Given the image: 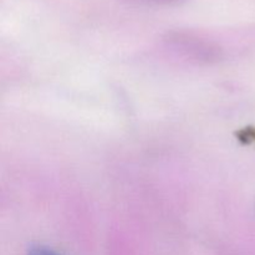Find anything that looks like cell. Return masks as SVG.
<instances>
[{"instance_id": "6da1fadb", "label": "cell", "mask_w": 255, "mask_h": 255, "mask_svg": "<svg viewBox=\"0 0 255 255\" xmlns=\"http://www.w3.org/2000/svg\"><path fill=\"white\" fill-rule=\"evenodd\" d=\"M168 42L182 56L199 64H211L222 56L221 49L216 44L191 32H174L168 37Z\"/></svg>"}, {"instance_id": "3957f363", "label": "cell", "mask_w": 255, "mask_h": 255, "mask_svg": "<svg viewBox=\"0 0 255 255\" xmlns=\"http://www.w3.org/2000/svg\"><path fill=\"white\" fill-rule=\"evenodd\" d=\"M134 1L143 2V4H153V5H163V6H172V5H179L186 0H134Z\"/></svg>"}, {"instance_id": "7a4b0ae2", "label": "cell", "mask_w": 255, "mask_h": 255, "mask_svg": "<svg viewBox=\"0 0 255 255\" xmlns=\"http://www.w3.org/2000/svg\"><path fill=\"white\" fill-rule=\"evenodd\" d=\"M26 255H61L57 253L54 249L49 248L46 246H42V244H32L31 247H29L27 249Z\"/></svg>"}]
</instances>
